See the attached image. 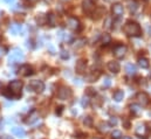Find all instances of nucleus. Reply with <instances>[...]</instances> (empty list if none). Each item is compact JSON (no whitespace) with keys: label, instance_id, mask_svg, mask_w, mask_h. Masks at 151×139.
<instances>
[{"label":"nucleus","instance_id":"1","mask_svg":"<svg viewBox=\"0 0 151 139\" xmlns=\"http://www.w3.org/2000/svg\"><path fill=\"white\" fill-rule=\"evenodd\" d=\"M123 31L128 36L131 37H139L142 35V29L139 25L135 21H127V24L123 27Z\"/></svg>","mask_w":151,"mask_h":139},{"label":"nucleus","instance_id":"2","mask_svg":"<svg viewBox=\"0 0 151 139\" xmlns=\"http://www.w3.org/2000/svg\"><path fill=\"white\" fill-rule=\"evenodd\" d=\"M25 59V55L24 53L19 49V48H14L11 50L9 53V56H8V62L9 64H15V63H19V62H22Z\"/></svg>","mask_w":151,"mask_h":139},{"label":"nucleus","instance_id":"3","mask_svg":"<svg viewBox=\"0 0 151 139\" xmlns=\"http://www.w3.org/2000/svg\"><path fill=\"white\" fill-rule=\"evenodd\" d=\"M8 89L11 90V92L13 94L14 98H19L21 96V90H22V82L21 81H18V80H14L9 83L8 85Z\"/></svg>","mask_w":151,"mask_h":139},{"label":"nucleus","instance_id":"4","mask_svg":"<svg viewBox=\"0 0 151 139\" xmlns=\"http://www.w3.org/2000/svg\"><path fill=\"white\" fill-rule=\"evenodd\" d=\"M28 91H35V92H42L45 90V83L39 80H33L29 82L27 87Z\"/></svg>","mask_w":151,"mask_h":139},{"label":"nucleus","instance_id":"5","mask_svg":"<svg viewBox=\"0 0 151 139\" xmlns=\"http://www.w3.org/2000/svg\"><path fill=\"white\" fill-rule=\"evenodd\" d=\"M72 90L69 89V88H67V87H61L60 89H59V91H58V97L60 98V100H69L70 97H72Z\"/></svg>","mask_w":151,"mask_h":139},{"label":"nucleus","instance_id":"6","mask_svg":"<svg viewBox=\"0 0 151 139\" xmlns=\"http://www.w3.org/2000/svg\"><path fill=\"white\" fill-rule=\"evenodd\" d=\"M67 27L69 28V29H72V31H80L81 29V24H80V21H78V19H76L74 16H70V18H68V20H67Z\"/></svg>","mask_w":151,"mask_h":139},{"label":"nucleus","instance_id":"7","mask_svg":"<svg viewBox=\"0 0 151 139\" xmlns=\"http://www.w3.org/2000/svg\"><path fill=\"white\" fill-rule=\"evenodd\" d=\"M82 8L87 14H91L95 11L96 6H95V2L93 0H83L82 1Z\"/></svg>","mask_w":151,"mask_h":139},{"label":"nucleus","instance_id":"8","mask_svg":"<svg viewBox=\"0 0 151 139\" xmlns=\"http://www.w3.org/2000/svg\"><path fill=\"white\" fill-rule=\"evenodd\" d=\"M136 100H137L138 104L141 105V106H145V105L149 104V102H150V98H149L148 94H145L143 91H141V92H138L136 95Z\"/></svg>","mask_w":151,"mask_h":139},{"label":"nucleus","instance_id":"9","mask_svg":"<svg viewBox=\"0 0 151 139\" xmlns=\"http://www.w3.org/2000/svg\"><path fill=\"white\" fill-rule=\"evenodd\" d=\"M125 54H127V47H125L124 44H118V46L115 47V49H114V55H115V57H117V59H123V57L125 56Z\"/></svg>","mask_w":151,"mask_h":139},{"label":"nucleus","instance_id":"10","mask_svg":"<svg viewBox=\"0 0 151 139\" xmlns=\"http://www.w3.org/2000/svg\"><path fill=\"white\" fill-rule=\"evenodd\" d=\"M86 68H87V60L84 59H81L76 62V66H75V70L77 74H83L86 71Z\"/></svg>","mask_w":151,"mask_h":139},{"label":"nucleus","instance_id":"11","mask_svg":"<svg viewBox=\"0 0 151 139\" xmlns=\"http://www.w3.org/2000/svg\"><path fill=\"white\" fill-rule=\"evenodd\" d=\"M19 74L21 76H29V75H33V68L28 64H24L20 67L19 69Z\"/></svg>","mask_w":151,"mask_h":139},{"label":"nucleus","instance_id":"12","mask_svg":"<svg viewBox=\"0 0 151 139\" xmlns=\"http://www.w3.org/2000/svg\"><path fill=\"white\" fill-rule=\"evenodd\" d=\"M111 11H113L115 16H121V15H123L124 7H123V5H121V4H114L113 7H111Z\"/></svg>","mask_w":151,"mask_h":139},{"label":"nucleus","instance_id":"13","mask_svg":"<svg viewBox=\"0 0 151 139\" xmlns=\"http://www.w3.org/2000/svg\"><path fill=\"white\" fill-rule=\"evenodd\" d=\"M100 75H101V72L99 71V70H95V71H91L89 75H87L86 76V82H96L97 80H99V77H100Z\"/></svg>","mask_w":151,"mask_h":139},{"label":"nucleus","instance_id":"14","mask_svg":"<svg viewBox=\"0 0 151 139\" xmlns=\"http://www.w3.org/2000/svg\"><path fill=\"white\" fill-rule=\"evenodd\" d=\"M135 133L139 137H144L147 133V126L144 124H137L136 129H135Z\"/></svg>","mask_w":151,"mask_h":139},{"label":"nucleus","instance_id":"15","mask_svg":"<svg viewBox=\"0 0 151 139\" xmlns=\"http://www.w3.org/2000/svg\"><path fill=\"white\" fill-rule=\"evenodd\" d=\"M108 69H109V71L114 72V74H117L121 70V66H119V63L117 61H110L108 63Z\"/></svg>","mask_w":151,"mask_h":139},{"label":"nucleus","instance_id":"16","mask_svg":"<svg viewBox=\"0 0 151 139\" xmlns=\"http://www.w3.org/2000/svg\"><path fill=\"white\" fill-rule=\"evenodd\" d=\"M11 132H12L14 136L19 137V138H24V137L26 136V131H25L22 128H18V126H15V128H12Z\"/></svg>","mask_w":151,"mask_h":139},{"label":"nucleus","instance_id":"17","mask_svg":"<svg viewBox=\"0 0 151 139\" xmlns=\"http://www.w3.org/2000/svg\"><path fill=\"white\" fill-rule=\"evenodd\" d=\"M125 4H127V6H128L130 12H132V13L136 12V9L138 7V4H137L136 0H125Z\"/></svg>","mask_w":151,"mask_h":139},{"label":"nucleus","instance_id":"18","mask_svg":"<svg viewBox=\"0 0 151 139\" xmlns=\"http://www.w3.org/2000/svg\"><path fill=\"white\" fill-rule=\"evenodd\" d=\"M38 118H39L38 112H37L35 110H33L32 113H31V115L28 116V118L26 119V123H27V124H33V123H35V122L38 120Z\"/></svg>","mask_w":151,"mask_h":139},{"label":"nucleus","instance_id":"19","mask_svg":"<svg viewBox=\"0 0 151 139\" xmlns=\"http://www.w3.org/2000/svg\"><path fill=\"white\" fill-rule=\"evenodd\" d=\"M21 31H22V27H21V25H19V24H14V25H12L11 28H9V32L13 35L20 34Z\"/></svg>","mask_w":151,"mask_h":139},{"label":"nucleus","instance_id":"20","mask_svg":"<svg viewBox=\"0 0 151 139\" xmlns=\"http://www.w3.org/2000/svg\"><path fill=\"white\" fill-rule=\"evenodd\" d=\"M138 64H139V67L143 68V69H148V68L150 67V62H149V60L145 59V57H139V59H138Z\"/></svg>","mask_w":151,"mask_h":139},{"label":"nucleus","instance_id":"21","mask_svg":"<svg viewBox=\"0 0 151 139\" xmlns=\"http://www.w3.org/2000/svg\"><path fill=\"white\" fill-rule=\"evenodd\" d=\"M125 71H127V74L128 75H135L136 74V71H137V69H136V66L135 64H132V63H128L127 66H125Z\"/></svg>","mask_w":151,"mask_h":139},{"label":"nucleus","instance_id":"22","mask_svg":"<svg viewBox=\"0 0 151 139\" xmlns=\"http://www.w3.org/2000/svg\"><path fill=\"white\" fill-rule=\"evenodd\" d=\"M123 97H124V92L122 90H116L113 95L114 101H116V102H121L123 100Z\"/></svg>","mask_w":151,"mask_h":139},{"label":"nucleus","instance_id":"23","mask_svg":"<svg viewBox=\"0 0 151 139\" xmlns=\"http://www.w3.org/2000/svg\"><path fill=\"white\" fill-rule=\"evenodd\" d=\"M86 43H87V40H86V39H77L75 42L73 43V48H74V49L82 48V47H83Z\"/></svg>","mask_w":151,"mask_h":139},{"label":"nucleus","instance_id":"24","mask_svg":"<svg viewBox=\"0 0 151 139\" xmlns=\"http://www.w3.org/2000/svg\"><path fill=\"white\" fill-rule=\"evenodd\" d=\"M130 110H131V112H132L134 115H136V116H138V115L142 112V107L137 104L130 105Z\"/></svg>","mask_w":151,"mask_h":139},{"label":"nucleus","instance_id":"25","mask_svg":"<svg viewBox=\"0 0 151 139\" xmlns=\"http://www.w3.org/2000/svg\"><path fill=\"white\" fill-rule=\"evenodd\" d=\"M109 124H107V123H101L100 125H99V131H101L102 133H106V132H108V130H109Z\"/></svg>","mask_w":151,"mask_h":139},{"label":"nucleus","instance_id":"26","mask_svg":"<svg viewBox=\"0 0 151 139\" xmlns=\"http://www.w3.org/2000/svg\"><path fill=\"white\" fill-rule=\"evenodd\" d=\"M111 25H114L113 19H111L110 16L106 18V21H104V28H106V29H110V28H111Z\"/></svg>","mask_w":151,"mask_h":139},{"label":"nucleus","instance_id":"27","mask_svg":"<svg viewBox=\"0 0 151 139\" xmlns=\"http://www.w3.org/2000/svg\"><path fill=\"white\" fill-rule=\"evenodd\" d=\"M102 43L103 44H108V43H110V41H111V37H110V35L107 34V33H104V34L102 35Z\"/></svg>","mask_w":151,"mask_h":139},{"label":"nucleus","instance_id":"28","mask_svg":"<svg viewBox=\"0 0 151 139\" xmlns=\"http://www.w3.org/2000/svg\"><path fill=\"white\" fill-rule=\"evenodd\" d=\"M47 21L50 24V26H55V15L53 13L47 15Z\"/></svg>","mask_w":151,"mask_h":139},{"label":"nucleus","instance_id":"29","mask_svg":"<svg viewBox=\"0 0 151 139\" xmlns=\"http://www.w3.org/2000/svg\"><path fill=\"white\" fill-rule=\"evenodd\" d=\"M83 124H84L86 126L90 128V126L93 125V118H91V117H89V116L84 117V119H83Z\"/></svg>","mask_w":151,"mask_h":139},{"label":"nucleus","instance_id":"30","mask_svg":"<svg viewBox=\"0 0 151 139\" xmlns=\"http://www.w3.org/2000/svg\"><path fill=\"white\" fill-rule=\"evenodd\" d=\"M111 138L113 139H121L122 138V132L118 130H114L111 133Z\"/></svg>","mask_w":151,"mask_h":139},{"label":"nucleus","instance_id":"31","mask_svg":"<svg viewBox=\"0 0 151 139\" xmlns=\"http://www.w3.org/2000/svg\"><path fill=\"white\" fill-rule=\"evenodd\" d=\"M110 85H111V80L109 77H106L104 81H103V87L104 88H109Z\"/></svg>","mask_w":151,"mask_h":139},{"label":"nucleus","instance_id":"32","mask_svg":"<svg viewBox=\"0 0 151 139\" xmlns=\"http://www.w3.org/2000/svg\"><path fill=\"white\" fill-rule=\"evenodd\" d=\"M81 105L83 106V107H87L88 105H89V100H88V97H83L82 100H81Z\"/></svg>","mask_w":151,"mask_h":139},{"label":"nucleus","instance_id":"33","mask_svg":"<svg viewBox=\"0 0 151 139\" xmlns=\"http://www.w3.org/2000/svg\"><path fill=\"white\" fill-rule=\"evenodd\" d=\"M60 56H61V59H63V60H68V59H69V54H68V52H66V50H61Z\"/></svg>","mask_w":151,"mask_h":139},{"label":"nucleus","instance_id":"34","mask_svg":"<svg viewBox=\"0 0 151 139\" xmlns=\"http://www.w3.org/2000/svg\"><path fill=\"white\" fill-rule=\"evenodd\" d=\"M86 94L89 95V96H95V95H96V91H95V89H93V88H88V89L86 90Z\"/></svg>","mask_w":151,"mask_h":139},{"label":"nucleus","instance_id":"35","mask_svg":"<svg viewBox=\"0 0 151 139\" xmlns=\"http://www.w3.org/2000/svg\"><path fill=\"white\" fill-rule=\"evenodd\" d=\"M109 125H110V126L117 125V118H116V117H111V118H110V120H109Z\"/></svg>","mask_w":151,"mask_h":139},{"label":"nucleus","instance_id":"36","mask_svg":"<svg viewBox=\"0 0 151 139\" xmlns=\"http://www.w3.org/2000/svg\"><path fill=\"white\" fill-rule=\"evenodd\" d=\"M62 111H63V106H62V105H60V106H58V107H56V115H59V116H60V115L62 113Z\"/></svg>","mask_w":151,"mask_h":139},{"label":"nucleus","instance_id":"37","mask_svg":"<svg viewBox=\"0 0 151 139\" xmlns=\"http://www.w3.org/2000/svg\"><path fill=\"white\" fill-rule=\"evenodd\" d=\"M124 125H125V129H129L130 128V123L128 120H124Z\"/></svg>","mask_w":151,"mask_h":139},{"label":"nucleus","instance_id":"38","mask_svg":"<svg viewBox=\"0 0 151 139\" xmlns=\"http://www.w3.org/2000/svg\"><path fill=\"white\" fill-rule=\"evenodd\" d=\"M14 1H15V0H5V2H6V4H9V5H11V4H13Z\"/></svg>","mask_w":151,"mask_h":139},{"label":"nucleus","instance_id":"39","mask_svg":"<svg viewBox=\"0 0 151 139\" xmlns=\"http://www.w3.org/2000/svg\"><path fill=\"white\" fill-rule=\"evenodd\" d=\"M77 83V85H81V82H80V80H75V84Z\"/></svg>","mask_w":151,"mask_h":139},{"label":"nucleus","instance_id":"40","mask_svg":"<svg viewBox=\"0 0 151 139\" xmlns=\"http://www.w3.org/2000/svg\"><path fill=\"white\" fill-rule=\"evenodd\" d=\"M106 2H113V1H115V0H104Z\"/></svg>","mask_w":151,"mask_h":139},{"label":"nucleus","instance_id":"41","mask_svg":"<svg viewBox=\"0 0 151 139\" xmlns=\"http://www.w3.org/2000/svg\"><path fill=\"white\" fill-rule=\"evenodd\" d=\"M28 1H29V2H32V4H33V2H35V1H38V0H28Z\"/></svg>","mask_w":151,"mask_h":139},{"label":"nucleus","instance_id":"42","mask_svg":"<svg viewBox=\"0 0 151 139\" xmlns=\"http://www.w3.org/2000/svg\"><path fill=\"white\" fill-rule=\"evenodd\" d=\"M149 33H150V35H151V27L149 28Z\"/></svg>","mask_w":151,"mask_h":139},{"label":"nucleus","instance_id":"43","mask_svg":"<svg viewBox=\"0 0 151 139\" xmlns=\"http://www.w3.org/2000/svg\"><path fill=\"white\" fill-rule=\"evenodd\" d=\"M0 40H1V36H0Z\"/></svg>","mask_w":151,"mask_h":139},{"label":"nucleus","instance_id":"44","mask_svg":"<svg viewBox=\"0 0 151 139\" xmlns=\"http://www.w3.org/2000/svg\"><path fill=\"white\" fill-rule=\"evenodd\" d=\"M141 138H142V137H141ZM141 138H139V139H141Z\"/></svg>","mask_w":151,"mask_h":139}]
</instances>
